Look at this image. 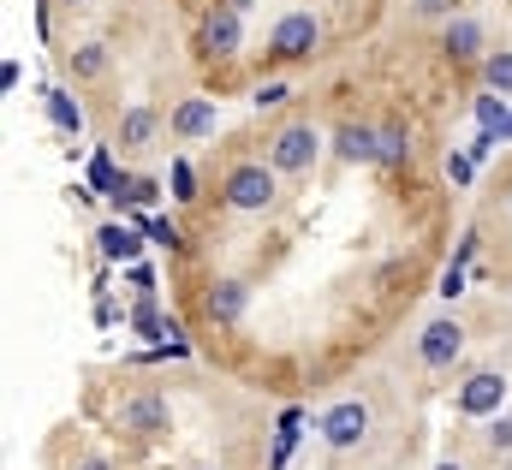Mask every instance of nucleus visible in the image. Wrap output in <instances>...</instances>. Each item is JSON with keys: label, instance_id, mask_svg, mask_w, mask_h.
Returning a JSON list of instances; mask_svg holds the SVG:
<instances>
[{"label": "nucleus", "instance_id": "nucleus-1", "mask_svg": "<svg viewBox=\"0 0 512 470\" xmlns=\"http://www.w3.org/2000/svg\"><path fill=\"white\" fill-rule=\"evenodd\" d=\"M316 155H322V137H316L310 119H292V125H280V131L268 137V167H274V173H310Z\"/></svg>", "mask_w": 512, "mask_h": 470}, {"label": "nucleus", "instance_id": "nucleus-2", "mask_svg": "<svg viewBox=\"0 0 512 470\" xmlns=\"http://www.w3.org/2000/svg\"><path fill=\"white\" fill-rule=\"evenodd\" d=\"M316 429H322V441H328L334 453H352V447L370 441V405H364V399H340V405L322 411Z\"/></svg>", "mask_w": 512, "mask_h": 470}, {"label": "nucleus", "instance_id": "nucleus-3", "mask_svg": "<svg viewBox=\"0 0 512 470\" xmlns=\"http://www.w3.org/2000/svg\"><path fill=\"white\" fill-rule=\"evenodd\" d=\"M221 197H227V209H239V215H262V209L274 203V167H262V161L233 167Z\"/></svg>", "mask_w": 512, "mask_h": 470}, {"label": "nucleus", "instance_id": "nucleus-4", "mask_svg": "<svg viewBox=\"0 0 512 470\" xmlns=\"http://www.w3.org/2000/svg\"><path fill=\"white\" fill-rule=\"evenodd\" d=\"M316 42H322V24H316L310 12H286V18L268 30V54H274V60H304Z\"/></svg>", "mask_w": 512, "mask_h": 470}, {"label": "nucleus", "instance_id": "nucleus-5", "mask_svg": "<svg viewBox=\"0 0 512 470\" xmlns=\"http://www.w3.org/2000/svg\"><path fill=\"white\" fill-rule=\"evenodd\" d=\"M465 352V328L453 322V316H441V322H429L423 334H417V357H423V369H453Z\"/></svg>", "mask_w": 512, "mask_h": 470}, {"label": "nucleus", "instance_id": "nucleus-6", "mask_svg": "<svg viewBox=\"0 0 512 470\" xmlns=\"http://www.w3.org/2000/svg\"><path fill=\"white\" fill-rule=\"evenodd\" d=\"M501 399H507V375H501V369H477V375L459 387V411H465V417H495Z\"/></svg>", "mask_w": 512, "mask_h": 470}, {"label": "nucleus", "instance_id": "nucleus-7", "mask_svg": "<svg viewBox=\"0 0 512 470\" xmlns=\"http://www.w3.org/2000/svg\"><path fill=\"white\" fill-rule=\"evenodd\" d=\"M239 42H245L239 6H209V12H203V48H209L215 60H227V54H239Z\"/></svg>", "mask_w": 512, "mask_h": 470}, {"label": "nucleus", "instance_id": "nucleus-8", "mask_svg": "<svg viewBox=\"0 0 512 470\" xmlns=\"http://www.w3.org/2000/svg\"><path fill=\"white\" fill-rule=\"evenodd\" d=\"M334 155L352 161V167H382V131H370V125H340V131H334Z\"/></svg>", "mask_w": 512, "mask_h": 470}, {"label": "nucleus", "instance_id": "nucleus-9", "mask_svg": "<svg viewBox=\"0 0 512 470\" xmlns=\"http://www.w3.org/2000/svg\"><path fill=\"white\" fill-rule=\"evenodd\" d=\"M215 102H209V96H185V102H179V108H173V119H167V125H173V137H179V143H197V137H209V131H215Z\"/></svg>", "mask_w": 512, "mask_h": 470}, {"label": "nucleus", "instance_id": "nucleus-10", "mask_svg": "<svg viewBox=\"0 0 512 470\" xmlns=\"http://www.w3.org/2000/svg\"><path fill=\"white\" fill-rule=\"evenodd\" d=\"M120 429H131V435H161V429H167V399H161V393L126 399V405H120Z\"/></svg>", "mask_w": 512, "mask_h": 470}, {"label": "nucleus", "instance_id": "nucleus-11", "mask_svg": "<svg viewBox=\"0 0 512 470\" xmlns=\"http://www.w3.org/2000/svg\"><path fill=\"white\" fill-rule=\"evenodd\" d=\"M245 304H251V292H245V280H215V286H209V298H203V310H209V322H221V328H233V322L245 316Z\"/></svg>", "mask_w": 512, "mask_h": 470}, {"label": "nucleus", "instance_id": "nucleus-12", "mask_svg": "<svg viewBox=\"0 0 512 470\" xmlns=\"http://www.w3.org/2000/svg\"><path fill=\"white\" fill-rule=\"evenodd\" d=\"M453 60H477L483 54V24L477 18H447V42H441Z\"/></svg>", "mask_w": 512, "mask_h": 470}, {"label": "nucleus", "instance_id": "nucleus-13", "mask_svg": "<svg viewBox=\"0 0 512 470\" xmlns=\"http://www.w3.org/2000/svg\"><path fill=\"white\" fill-rule=\"evenodd\" d=\"M42 108H48V125H54L60 137H78V131H84V108H78L66 90H42Z\"/></svg>", "mask_w": 512, "mask_h": 470}, {"label": "nucleus", "instance_id": "nucleus-14", "mask_svg": "<svg viewBox=\"0 0 512 470\" xmlns=\"http://www.w3.org/2000/svg\"><path fill=\"white\" fill-rule=\"evenodd\" d=\"M298 429H304V411H280V429H274V447H268V470H286L292 447H298Z\"/></svg>", "mask_w": 512, "mask_h": 470}, {"label": "nucleus", "instance_id": "nucleus-15", "mask_svg": "<svg viewBox=\"0 0 512 470\" xmlns=\"http://www.w3.org/2000/svg\"><path fill=\"white\" fill-rule=\"evenodd\" d=\"M96 238H102V256H108V262H137V250H143V238L131 233L126 221H108Z\"/></svg>", "mask_w": 512, "mask_h": 470}, {"label": "nucleus", "instance_id": "nucleus-16", "mask_svg": "<svg viewBox=\"0 0 512 470\" xmlns=\"http://www.w3.org/2000/svg\"><path fill=\"white\" fill-rule=\"evenodd\" d=\"M155 125H161L155 108H126V119H120V143H126V149H143V143L155 137Z\"/></svg>", "mask_w": 512, "mask_h": 470}, {"label": "nucleus", "instance_id": "nucleus-17", "mask_svg": "<svg viewBox=\"0 0 512 470\" xmlns=\"http://www.w3.org/2000/svg\"><path fill=\"white\" fill-rule=\"evenodd\" d=\"M483 84H489L495 96H512V48H495V54H483Z\"/></svg>", "mask_w": 512, "mask_h": 470}, {"label": "nucleus", "instance_id": "nucleus-18", "mask_svg": "<svg viewBox=\"0 0 512 470\" xmlns=\"http://www.w3.org/2000/svg\"><path fill=\"white\" fill-rule=\"evenodd\" d=\"M411 161V131L405 125H382V167H405Z\"/></svg>", "mask_w": 512, "mask_h": 470}, {"label": "nucleus", "instance_id": "nucleus-19", "mask_svg": "<svg viewBox=\"0 0 512 470\" xmlns=\"http://www.w3.org/2000/svg\"><path fill=\"white\" fill-rule=\"evenodd\" d=\"M72 72H78V78H102V72H108V48H102V42L78 48V54H72Z\"/></svg>", "mask_w": 512, "mask_h": 470}, {"label": "nucleus", "instance_id": "nucleus-20", "mask_svg": "<svg viewBox=\"0 0 512 470\" xmlns=\"http://www.w3.org/2000/svg\"><path fill=\"white\" fill-rule=\"evenodd\" d=\"M477 125H483V131H501V125H507V102H501L495 90L477 96Z\"/></svg>", "mask_w": 512, "mask_h": 470}, {"label": "nucleus", "instance_id": "nucleus-21", "mask_svg": "<svg viewBox=\"0 0 512 470\" xmlns=\"http://www.w3.org/2000/svg\"><path fill=\"white\" fill-rule=\"evenodd\" d=\"M137 227L155 238V244H167V250H179V244H185V238H179V227H173V221H161V215H155V221H137Z\"/></svg>", "mask_w": 512, "mask_h": 470}, {"label": "nucleus", "instance_id": "nucleus-22", "mask_svg": "<svg viewBox=\"0 0 512 470\" xmlns=\"http://www.w3.org/2000/svg\"><path fill=\"white\" fill-rule=\"evenodd\" d=\"M191 185H197V179H191V161H173V197H179V203H191V197H197Z\"/></svg>", "mask_w": 512, "mask_h": 470}, {"label": "nucleus", "instance_id": "nucleus-23", "mask_svg": "<svg viewBox=\"0 0 512 470\" xmlns=\"http://www.w3.org/2000/svg\"><path fill=\"white\" fill-rule=\"evenodd\" d=\"M447 173H453V185H471L477 161H471V155H453V149H447Z\"/></svg>", "mask_w": 512, "mask_h": 470}, {"label": "nucleus", "instance_id": "nucleus-24", "mask_svg": "<svg viewBox=\"0 0 512 470\" xmlns=\"http://www.w3.org/2000/svg\"><path fill=\"white\" fill-rule=\"evenodd\" d=\"M489 447H495V453H512V417H495V429H489Z\"/></svg>", "mask_w": 512, "mask_h": 470}, {"label": "nucleus", "instance_id": "nucleus-25", "mask_svg": "<svg viewBox=\"0 0 512 470\" xmlns=\"http://www.w3.org/2000/svg\"><path fill=\"white\" fill-rule=\"evenodd\" d=\"M286 96H292V90H286V84H262V90H256V108H280V102H286Z\"/></svg>", "mask_w": 512, "mask_h": 470}, {"label": "nucleus", "instance_id": "nucleus-26", "mask_svg": "<svg viewBox=\"0 0 512 470\" xmlns=\"http://www.w3.org/2000/svg\"><path fill=\"white\" fill-rule=\"evenodd\" d=\"M459 292H465V268H459V262H453V268H447V274H441V298H459Z\"/></svg>", "mask_w": 512, "mask_h": 470}, {"label": "nucleus", "instance_id": "nucleus-27", "mask_svg": "<svg viewBox=\"0 0 512 470\" xmlns=\"http://www.w3.org/2000/svg\"><path fill=\"white\" fill-rule=\"evenodd\" d=\"M126 203H155V179H131V185H126Z\"/></svg>", "mask_w": 512, "mask_h": 470}, {"label": "nucleus", "instance_id": "nucleus-28", "mask_svg": "<svg viewBox=\"0 0 512 470\" xmlns=\"http://www.w3.org/2000/svg\"><path fill=\"white\" fill-rule=\"evenodd\" d=\"M453 12V0H417V18H447Z\"/></svg>", "mask_w": 512, "mask_h": 470}, {"label": "nucleus", "instance_id": "nucleus-29", "mask_svg": "<svg viewBox=\"0 0 512 470\" xmlns=\"http://www.w3.org/2000/svg\"><path fill=\"white\" fill-rule=\"evenodd\" d=\"M501 143H512V114H507V125H501Z\"/></svg>", "mask_w": 512, "mask_h": 470}, {"label": "nucleus", "instance_id": "nucleus-30", "mask_svg": "<svg viewBox=\"0 0 512 470\" xmlns=\"http://www.w3.org/2000/svg\"><path fill=\"white\" fill-rule=\"evenodd\" d=\"M78 470H108V465H102V459H90V465H78Z\"/></svg>", "mask_w": 512, "mask_h": 470}, {"label": "nucleus", "instance_id": "nucleus-31", "mask_svg": "<svg viewBox=\"0 0 512 470\" xmlns=\"http://www.w3.org/2000/svg\"><path fill=\"white\" fill-rule=\"evenodd\" d=\"M435 470H465V465H435Z\"/></svg>", "mask_w": 512, "mask_h": 470}, {"label": "nucleus", "instance_id": "nucleus-32", "mask_svg": "<svg viewBox=\"0 0 512 470\" xmlns=\"http://www.w3.org/2000/svg\"><path fill=\"white\" fill-rule=\"evenodd\" d=\"M197 470H221V465H197Z\"/></svg>", "mask_w": 512, "mask_h": 470}, {"label": "nucleus", "instance_id": "nucleus-33", "mask_svg": "<svg viewBox=\"0 0 512 470\" xmlns=\"http://www.w3.org/2000/svg\"><path fill=\"white\" fill-rule=\"evenodd\" d=\"M66 6H84V0H66Z\"/></svg>", "mask_w": 512, "mask_h": 470}, {"label": "nucleus", "instance_id": "nucleus-34", "mask_svg": "<svg viewBox=\"0 0 512 470\" xmlns=\"http://www.w3.org/2000/svg\"><path fill=\"white\" fill-rule=\"evenodd\" d=\"M507 209H512V197H507Z\"/></svg>", "mask_w": 512, "mask_h": 470}]
</instances>
